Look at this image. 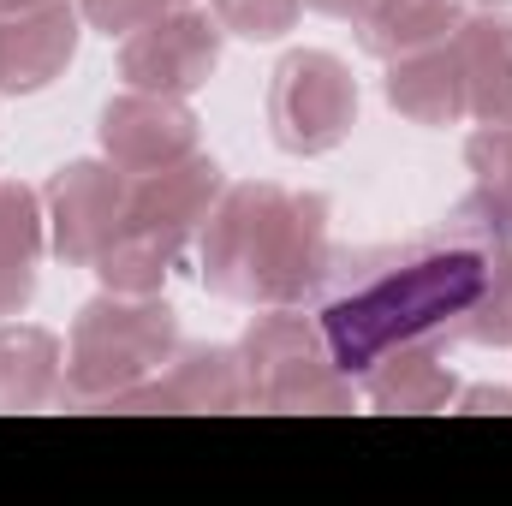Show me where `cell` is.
<instances>
[{
    "instance_id": "6da1fadb",
    "label": "cell",
    "mask_w": 512,
    "mask_h": 506,
    "mask_svg": "<svg viewBox=\"0 0 512 506\" xmlns=\"http://www.w3.org/2000/svg\"><path fill=\"white\" fill-rule=\"evenodd\" d=\"M489 256H495V239H483L471 227H459L453 239H417L405 251L370 256V268L352 280V292H340L322 310L334 364L346 376H364L382 352L459 322L489 274Z\"/></svg>"
},
{
    "instance_id": "7a4b0ae2",
    "label": "cell",
    "mask_w": 512,
    "mask_h": 506,
    "mask_svg": "<svg viewBox=\"0 0 512 506\" xmlns=\"http://www.w3.org/2000/svg\"><path fill=\"white\" fill-rule=\"evenodd\" d=\"M328 203L268 179L227 185L203 221V286L239 304H304L328 280Z\"/></svg>"
},
{
    "instance_id": "3957f363",
    "label": "cell",
    "mask_w": 512,
    "mask_h": 506,
    "mask_svg": "<svg viewBox=\"0 0 512 506\" xmlns=\"http://www.w3.org/2000/svg\"><path fill=\"white\" fill-rule=\"evenodd\" d=\"M221 191L227 185L209 155H185L155 173H131L126 215H120V233L108 239V251L96 256V280L108 292H137V298L161 292V280L173 274L179 251L203 233Z\"/></svg>"
},
{
    "instance_id": "277c9868",
    "label": "cell",
    "mask_w": 512,
    "mask_h": 506,
    "mask_svg": "<svg viewBox=\"0 0 512 506\" xmlns=\"http://www.w3.org/2000/svg\"><path fill=\"white\" fill-rule=\"evenodd\" d=\"M179 352V316L155 292H108L90 298L66 340V381L60 399L72 405H108L126 387L149 381Z\"/></svg>"
},
{
    "instance_id": "5b68a950",
    "label": "cell",
    "mask_w": 512,
    "mask_h": 506,
    "mask_svg": "<svg viewBox=\"0 0 512 506\" xmlns=\"http://www.w3.org/2000/svg\"><path fill=\"white\" fill-rule=\"evenodd\" d=\"M245 399L256 411H346L352 376L334 364L322 322L292 316V304H268L239 340Z\"/></svg>"
},
{
    "instance_id": "8992f818",
    "label": "cell",
    "mask_w": 512,
    "mask_h": 506,
    "mask_svg": "<svg viewBox=\"0 0 512 506\" xmlns=\"http://www.w3.org/2000/svg\"><path fill=\"white\" fill-rule=\"evenodd\" d=\"M268 126L286 155H328L358 126V78L328 48H298L274 66Z\"/></svg>"
},
{
    "instance_id": "52a82bcc",
    "label": "cell",
    "mask_w": 512,
    "mask_h": 506,
    "mask_svg": "<svg viewBox=\"0 0 512 506\" xmlns=\"http://www.w3.org/2000/svg\"><path fill=\"white\" fill-rule=\"evenodd\" d=\"M221 66V18L197 12L191 0L137 24L120 42V78L131 90H155V96H191L209 84V72Z\"/></svg>"
},
{
    "instance_id": "ba28073f",
    "label": "cell",
    "mask_w": 512,
    "mask_h": 506,
    "mask_svg": "<svg viewBox=\"0 0 512 506\" xmlns=\"http://www.w3.org/2000/svg\"><path fill=\"white\" fill-rule=\"evenodd\" d=\"M126 185H131V173L114 167V161H66L48 179L42 209H48V245H54L60 262L96 268V256L108 251V239L120 233Z\"/></svg>"
},
{
    "instance_id": "9c48e42d",
    "label": "cell",
    "mask_w": 512,
    "mask_h": 506,
    "mask_svg": "<svg viewBox=\"0 0 512 506\" xmlns=\"http://www.w3.org/2000/svg\"><path fill=\"white\" fill-rule=\"evenodd\" d=\"M102 155L126 173H155L185 155H197V114L185 96H155V90H126L102 108Z\"/></svg>"
},
{
    "instance_id": "30bf717a",
    "label": "cell",
    "mask_w": 512,
    "mask_h": 506,
    "mask_svg": "<svg viewBox=\"0 0 512 506\" xmlns=\"http://www.w3.org/2000/svg\"><path fill=\"white\" fill-rule=\"evenodd\" d=\"M245 364L233 346H185L149 381L126 387L102 411H245Z\"/></svg>"
},
{
    "instance_id": "8fae6325",
    "label": "cell",
    "mask_w": 512,
    "mask_h": 506,
    "mask_svg": "<svg viewBox=\"0 0 512 506\" xmlns=\"http://www.w3.org/2000/svg\"><path fill=\"white\" fill-rule=\"evenodd\" d=\"M78 54V12L66 0H42L24 12H0V96L48 90Z\"/></svg>"
},
{
    "instance_id": "7c38bea8",
    "label": "cell",
    "mask_w": 512,
    "mask_h": 506,
    "mask_svg": "<svg viewBox=\"0 0 512 506\" xmlns=\"http://www.w3.org/2000/svg\"><path fill=\"white\" fill-rule=\"evenodd\" d=\"M453 54H459L471 120L477 126H512V18L495 6L477 18H459Z\"/></svg>"
},
{
    "instance_id": "4fadbf2b",
    "label": "cell",
    "mask_w": 512,
    "mask_h": 506,
    "mask_svg": "<svg viewBox=\"0 0 512 506\" xmlns=\"http://www.w3.org/2000/svg\"><path fill=\"white\" fill-rule=\"evenodd\" d=\"M387 108L405 114L411 126H459L471 114L465 108V78H459L453 36L387 60Z\"/></svg>"
},
{
    "instance_id": "5bb4252c",
    "label": "cell",
    "mask_w": 512,
    "mask_h": 506,
    "mask_svg": "<svg viewBox=\"0 0 512 506\" xmlns=\"http://www.w3.org/2000/svg\"><path fill=\"white\" fill-rule=\"evenodd\" d=\"M364 393L376 411H441L453 399V370H447L441 346L405 340L364 370Z\"/></svg>"
},
{
    "instance_id": "9a60e30c",
    "label": "cell",
    "mask_w": 512,
    "mask_h": 506,
    "mask_svg": "<svg viewBox=\"0 0 512 506\" xmlns=\"http://www.w3.org/2000/svg\"><path fill=\"white\" fill-rule=\"evenodd\" d=\"M42 197L18 179H0V322L18 316L36 292V262H42Z\"/></svg>"
},
{
    "instance_id": "2e32d148",
    "label": "cell",
    "mask_w": 512,
    "mask_h": 506,
    "mask_svg": "<svg viewBox=\"0 0 512 506\" xmlns=\"http://www.w3.org/2000/svg\"><path fill=\"white\" fill-rule=\"evenodd\" d=\"M66 352L48 328L30 322H0V411H36L60 399Z\"/></svg>"
},
{
    "instance_id": "e0dca14e",
    "label": "cell",
    "mask_w": 512,
    "mask_h": 506,
    "mask_svg": "<svg viewBox=\"0 0 512 506\" xmlns=\"http://www.w3.org/2000/svg\"><path fill=\"white\" fill-rule=\"evenodd\" d=\"M465 167H471V197L459 209V227L507 245L512 239V126L471 131Z\"/></svg>"
},
{
    "instance_id": "ac0fdd59",
    "label": "cell",
    "mask_w": 512,
    "mask_h": 506,
    "mask_svg": "<svg viewBox=\"0 0 512 506\" xmlns=\"http://www.w3.org/2000/svg\"><path fill=\"white\" fill-rule=\"evenodd\" d=\"M459 30V0H370L358 12V42L376 60H399Z\"/></svg>"
},
{
    "instance_id": "d6986e66",
    "label": "cell",
    "mask_w": 512,
    "mask_h": 506,
    "mask_svg": "<svg viewBox=\"0 0 512 506\" xmlns=\"http://www.w3.org/2000/svg\"><path fill=\"white\" fill-rule=\"evenodd\" d=\"M453 340H471V346H512V251L489 256V274H483L477 298L465 304V316L453 322Z\"/></svg>"
},
{
    "instance_id": "ffe728a7",
    "label": "cell",
    "mask_w": 512,
    "mask_h": 506,
    "mask_svg": "<svg viewBox=\"0 0 512 506\" xmlns=\"http://www.w3.org/2000/svg\"><path fill=\"white\" fill-rule=\"evenodd\" d=\"M304 0H209V12L221 18V30L245 36V42H274L298 24Z\"/></svg>"
},
{
    "instance_id": "44dd1931",
    "label": "cell",
    "mask_w": 512,
    "mask_h": 506,
    "mask_svg": "<svg viewBox=\"0 0 512 506\" xmlns=\"http://www.w3.org/2000/svg\"><path fill=\"white\" fill-rule=\"evenodd\" d=\"M173 6H185V0H78V12H84L102 36H131L137 24H149V18H161V12H173Z\"/></svg>"
},
{
    "instance_id": "7402d4cb",
    "label": "cell",
    "mask_w": 512,
    "mask_h": 506,
    "mask_svg": "<svg viewBox=\"0 0 512 506\" xmlns=\"http://www.w3.org/2000/svg\"><path fill=\"white\" fill-rule=\"evenodd\" d=\"M459 411H512V393L507 387H465Z\"/></svg>"
},
{
    "instance_id": "603a6c76",
    "label": "cell",
    "mask_w": 512,
    "mask_h": 506,
    "mask_svg": "<svg viewBox=\"0 0 512 506\" xmlns=\"http://www.w3.org/2000/svg\"><path fill=\"white\" fill-rule=\"evenodd\" d=\"M304 6H316V12H328V18H352V24H358V12H364L370 0H304Z\"/></svg>"
},
{
    "instance_id": "cb8c5ba5",
    "label": "cell",
    "mask_w": 512,
    "mask_h": 506,
    "mask_svg": "<svg viewBox=\"0 0 512 506\" xmlns=\"http://www.w3.org/2000/svg\"><path fill=\"white\" fill-rule=\"evenodd\" d=\"M24 6H42V0H0V12H24Z\"/></svg>"
},
{
    "instance_id": "d4e9b609",
    "label": "cell",
    "mask_w": 512,
    "mask_h": 506,
    "mask_svg": "<svg viewBox=\"0 0 512 506\" xmlns=\"http://www.w3.org/2000/svg\"><path fill=\"white\" fill-rule=\"evenodd\" d=\"M483 6H507V0H483Z\"/></svg>"
}]
</instances>
